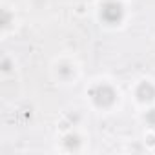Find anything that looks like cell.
I'll list each match as a JSON object with an SVG mask.
<instances>
[{
  "label": "cell",
  "mask_w": 155,
  "mask_h": 155,
  "mask_svg": "<svg viewBox=\"0 0 155 155\" xmlns=\"http://www.w3.org/2000/svg\"><path fill=\"white\" fill-rule=\"evenodd\" d=\"M91 97H93V102L99 106V108H108L115 102V91L106 86V84H101L97 88L91 90Z\"/></svg>",
  "instance_id": "cell-1"
},
{
  "label": "cell",
  "mask_w": 155,
  "mask_h": 155,
  "mask_svg": "<svg viewBox=\"0 0 155 155\" xmlns=\"http://www.w3.org/2000/svg\"><path fill=\"white\" fill-rule=\"evenodd\" d=\"M101 17L108 24H115L122 18V6L117 2H106L101 9Z\"/></svg>",
  "instance_id": "cell-2"
},
{
  "label": "cell",
  "mask_w": 155,
  "mask_h": 155,
  "mask_svg": "<svg viewBox=\"0 0 155 155\" xmlns=\"http://www.w3.org/2000/svg\"><path fill=\"white\" fill-rule=\"evenodd\" d=\"M137 97H139V101H142V102L153 101V99H155V88H153L150 82H142V84L137 88Z\"/></svg>",
  "instance_id": "cell-3"
},
{
  "label": "cell",
  "mask_w": 155,
  "mask_h": 155,
  "mask_svg": "<svg viewBox=\"0 0 155 155\" xmlns=\"http://www.w3.org/2000/svg\"><path fill=\"white\" fill-rule=\"evenodd\" d=\"M79 144H81V140H79V137H77V135H68V137H66V146H68L69 150L79 148Z\"/></svg>",
  "instance_id": "cell-4"
},
{
  "label": "cell",
  "mask_w": 155,
  "mask_h": 155,
  "mask_svg": "<svg viewBox=\"0 0 155 155\" xmlns=\"http://www.w3.org/2000/svg\"><path fill=\"white\" fill-rule=\"evenodd\" d=\"M146 122H148L150 126H155V108L146 113Z\"/></svg>",
  "instance_id": "cell-5"
},
{
  "label": "cell",
  "mask_w": 155,
  "mask_h": 155,
  "mask_svg": "<svg viewBox=\"0 0 155 155\" xmlns=\"http://www.w3.org/2000/svg\"><path fill=\"white\" fill-rule=\"evenodd\" d=\"M9 18H11L9 13L8 11H2V28H8L9 26Z\"/></svg>",
  "instance_id": "cell-6"
},
{
  "label": "cell",
  "mask_w": 155,
  "mask_h": 155,
  "mask_svg": "<svg viewBox=\"0 0 155 155\" xmlns=\"http://www.w3.org/2000/svg\"><path fill=\"white\" fill-rule=\"evenodd\" d=\"M2 69H4V71H8V69H9V62H8V60H4V68H2Z\"/></svg>",
  "instance_id": "cell-7"
}]
</instances>
